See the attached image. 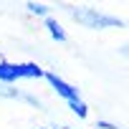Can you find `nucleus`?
<instances>
[{
    "label": "nucleus",
    "mask_w": 129,
    "mask_h": 129,
    "mask_svg": "<svg viewBox=\"0 0 129 129\" xmlns=\"http://www.w3.org/2000/svg\"><path fill=\"white\" fill-rule=\"evenodd\" d=\"M66 13L84 28L89 30H111V28H124V20L119 15H111L106 10H96V8H84V5H74V8H66Z\"/></svg>",
    "instance_id": "obj_1"
},
{
    "label": "nucleus",
    "mask_w": 129,
    "mask_h": 129,
    "mask_svg": "<svg viewBox=\"0 0 129 129\" xmlns=\"http://www.w3.org/2000/svg\"><path fill=\"white\" fill-rule=\"evenodd\" d=\"M43 69L38 63H10L0 58V84L15 86L18 81H41Z\"/></svg>",
    "instance_id": "obj_2"
},
{
    "label": "nucleus",
    "mask_w": 129,
    "mask_h": 129,
    "mask_svg": "<svg viewBox=\"0 0 129 129\" xmlns=\"http://www.w3.org/2000/svg\"><path fill=\"white\" fill-rule=\"evenodd\" d=\"M43 79L48 81V86L63 99V101H66V104H74V101H79L81 99V94H79V89L76 86H71L69 81H63L56 71H43Z\"/></svg>",
    "instance_id": "obj_3"
},
{
    "label": "nucleus",
    "mask_w": 129,
    "mask_h": 129,
    "mask_svg": "<svg viewBox=\"0 0 129 129\" xmlns=\"http://www.w3.org/2000/svg\"><path fill=\"white\" fill-rule=\"evenodd\" d=\"M0 99H8V101H23V104H28V106H36V109H46V104H43L38 96L28 94L25 89H18V86H8V84H0Z\"/></svg>",
    "instance_id": "obj_4"
},
{
    "label": "nucleus",
    "mask_w": 129,
    "mask_h": 129,
    "mask_svg": "<svg viewBox=\"0 0 129 129\" xmlns=\"http://www.w3.org/2000/svg\"><path fill=\"white\" fill-rule=\"evenodd\" d=\"M43 25H46L48 36H51L56 43H66V41H69V33L63 30V25H61L56 18H51V15H48V18H43Z\"/></svg>",
    "instance_id": "obj_5"
},
{
    "label": "nucleus",
    "mask_w": 129,
    "mask_h": 129,
    "mask_svg": "<svg viewBox=\"0 0 129 129\" xmlns=\"http://www.w3.org/2000/svg\"><path fill=\"white\" fill-rule=\"evenodd\" d=\"M25 8H28L30 15H38V18H48V15H51V8L43 5V3H28Z\"/></svg>",
    "instance_id": "obj_6"
},
{
    "label": "nucleus",
    "mask_w": 129,
    "mask_h": 129,
    "mask_svg": "<svg viewBox=\"0 0 129 129\" xmlns=\"http://www.w3.org/2000/svg\"><path fill=\"white\" fill-rule=\"evenodd\" d=\"M66 106H69L79 119H86V116H89V104H86L84 99H79V101H74V104H66Z\"/></svg>",
    "instance_id": "obj_7"
},
{
    "label": "nucleus",
    "mask_w": 129,
    "mask_h": 129,
    "mask_svg": "<svg viewBox=\"0 0 129 129\" xmlns=\"http://www.w3.org/2000/svg\"><path fill=\"white\" fill-rule=\"evenodd\" d=\"M96 129H119V126L111 124V121H106V119H99V121H96Z\"/></svg>",
    "instance_id": "obj_8"
},
{
    "label": "nucleus",
    "mask_w": 129,
    "mask_h": 129,
    "mask_svg": "<svg viewBox=\"0 0 129 129\" xmlns=\"http://www.w3.org/2000/svg\"><path fill=\"white\" fill-rule=\"evenodd\" d=\"M51 129H58V126H51Z\"/></svg>",
    "instance_id": "obj_9"
}]
</instances>
